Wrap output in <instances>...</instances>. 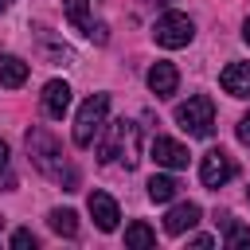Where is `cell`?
<instances>
[{"label":"cell","mask_w":250,"mask_h":250,"mask_svg":"<svg viewBox=\"0 0 250 250\" xmlns=\"http://www.w3.org/2000/svg\"><path fill=\"white\" fill-rule=\"evenodd\" d=\"M176 86H180V70H176L172 62H152V66H148V90H152L156 98H172Z\"/></svg>","instance_id":"cell-9"},{"label":"cell","mask_w":250,"mask_h":250,"mask_svg":"<svg viewBox=\"0 0 250 250\" xmlns=\"http://www.w3.org/2000/svg\"><path fill=\"white\" fill-rule=\"evenodd\" d=\"M43 109H47V117H62L70 109V86L62 78H51L43 86Z\"/></svg>","instance_id":"cell-11"},{"label":"cell","mask_w":250,"mask_h":250,"mask_svg":"<svg viewBox=\"0 0 250 250\" xmlns=\"http://www.w3.org/2000/svg\"><path fill=\"white\" fill-rule=\"evenodd\" d=\"M176 125L188 137H211L215 133V102L207 94H195V98L180 102L176 105Z\"/></svg>","instance_id":"cell-3"},{"label":"cell","mask_w":250,"mask_h":250,"mask_svg":"<svg viewBox=\"0 0 250 250\" xmlns=\"http://www.w3.org/2000/svg\"><path fill=\"white\" fill-rule=\"evenodd\" d=\"M86 207H90V215H94L98 230H105V234H109V230H117V219H121V211H117L113 195H105V191H90Z\"/></svg>","instance_id":"cell-7"},{"label":"cell","mask_w":250,"mask_h":250,"mask_svg":"<svg viewBox=\"0 0 250 250\" xmlns=\"http://www.w3.org/2000/svg\"><path fill=\"white\" fill-rule=\"evenodd\" d=\"M8 156H12V152H8V145H4V141H0V172H4V168H8Z\"/></svg>","instance_id":"cell-23"},{"label":"cell","mask_w":250,"mask_h":250,"mask_svg":"<svg viewBox=\"0 0 250 250\" xmlns=\"http://www.w3.org/2000/svg\"><path fill=\"white\" fill-rule=\"evenodd\" d=\"M234 172H238V164H234V156H230L227 148H211V152H203V160H199V180H203V188H211V191H219L227 180H234Z\"/></svg>","instance_id":"cell-6"},{"label":"cell","mask_w":250,"mask_h":250,"mask_svg":"<svg viewBox=\"0 0 250 250\" xmlns=\"http://www.w3.org/2000/svg\"><path fill=\"white\" fill-rule=\"evenodd\" d=\"M86 35H90L94 43H109V27H105V23H90V27H86Z\"/></svg>","instance_id":"cell-20"},{"label":"cell","mask_w":250,"mask_h":250,"mask_svg":"<svg viewBox=\"0 0 250 250\" xmlns=\"http://www.w3.org/2000/svg\"><path fill=\"white\" fill-rule=\"evenodd\" d=\"M223 230H227V250H250V227H242V223L227 219V223H223Z\"/></svg>","instance_id":"cell-18"},{"label":"cell","mask_w":250,"mask_h":250,"mask_svg":"<svg viewBox=\"0 0 250 250\" xmlns=\"http://www.w3.org/2000/svg\"><path fill=\"white\" fill-rule=\"evenodd\" d=\"M219 86L230 98H250V62H227L219 74Z\"/></svg>","instance_id":"cell-8"},{"label":"cell","mask_w":250,"mask_h":250,"mask_svg":"<svg viewBox=\"0 0 250 250\" xmlns=\"http://www.w3.org/2000/svg\"><path fill=\"white\" fill-rule=\"evenodd\" d=\"M176 188H180V184H176L172 176H152V180H148V199H152V203H172V199H176Z\"/></svg>","instance_id":"cell-17"},{"label":"cell","mask_w":250,"mask_h":250,"mask_svg":"<svg viewBox=\"0 0 250 250\" xmlns=\"http://www.w3.org/2000/svg\"><path fill=\"white\" fill-rule=\"evenodd\" d=\"M35 246H39V238L31 230H16L12 234V250H35Z\"/></svg>","instance_id":"cell-19"},{"label":"cell","mask_w":250,"mask_h":250,"mask_svg":"<svg viewBox=\"0 0 250 250\" xmlns=\"http://www.w3.org/2000/svg\"><path fill=\"white\" fill-rule=\"evenodd\" d=\"M62 16H66V23L74 31L86 35V27H90V0H62Z\"/></svg>","instance_id":"cell-16"},{"label":"cell","mask_w":250,"mask_h":250,"mask_svg":"<svg viewBox=\"0 0 250 250\" xmlns=\"http://www.w3.org/2000/svg\"><path fill=\"white\" fill-rule=\"evenodd\" d=\"M152 8H168V4H176V0H148Z\"/></svg>","instance_id":"cell-24"},{"label":"cell","mask_w":250,"mask_h":250,"mask_svg":"<svg viewBox=\"0 0 250 250\" xmlns=\"http://www.w3.org/2000/svg\"><path fill=\"white\" fill-rule=\"evenodd\" d=\"M125 246H129V250H148V246H156V230L137 219V223L125 227Z\"/></svg>","instance_id":"cell-14"},{"label":"cell","mask_w":250,"mask_h":250,"mask_svg":"<svg viewBox=\"0 0 250 250\" xmlns=\"http://www.w3.org/2000/svg\"><path fill=\"white\" fill-rule=\"evenodd\" d=\"M8 4H12V0H0V12H4V8H8Z\"/></svg>","instance_id":"cell-26"},{"label":"cell","mask_w":250,"mask_h":250,"mask_svg":"<svg viewBox=\"0 0 250 250\" xmlns=\"http://www.w3.org/2000/svg\"><path fill=\"white\" fill-rule=\"evenodd\" d=\"M238 141H242V145H250V113L238 121Z\"/></svg>","instance_id":"cell-21"},{"label":"cell","mask_w":250,"mask_h":250,"mask_svg":"<svg viewBox=\"0 0 250 250\" xmlns=\"http://www.w3.org/2000/svg\"><path fill=\"white\" fill-rule=\"evenodd\" d=\"M27 152H31V164H35L43 176H51V180H59V184H62V191H74V188H78V172L66 164L62 145H59L43 125L27 129Z\"/></svg>","instance_id":"cell-1"},{"label":"cell","mask_w":250,"mask_h":250,"mask_svg":"<svg viewBox=\"0 0 250 250\" xmlns=\"http://www.w3.org/2000/svg\"><path fill=\"white\" fill-rule=\"evenodd\" d=\"M246 199H250V188H246Z\"/></svg>","instance_id":"cell-27"},{"label":"cell","mask_w":250,"mask_h":250,"mask_svg":"<svg viewBox=\"0 0 250 250\" xmlns=\"http://www.w3.org/2000/svg\"><path fill=\"white\" fill-rule=\"evenodd\" d=\"M152 160L160 168H188V148L172 137H156L152 141Z\"/></svg>","instance_id":"cell-10"},{"label":"cell","mask_w":250,"mask_h":250,"mask_svg":"<svg viewBox=\"0 0 250 250\" xmlns=\"http://www.w3.org/2000/svg\"><path fill=\"white\" fill-rule=\"evenodd\" d=\"M199 215H203V211H199L195 203H176V207L164 215V230H168V234H184V230H191V227L199 223Z\"/></svg>","instance_id":"cell-12"},{"label":"cell","mask_w":250,"mask_h":250,"mask_svg":"<svg viewBox=\"0 0 250 250\" xmlns=\"http://www.w3.org/2000/svg\"><path fill=\"white\" fill-rule=\"evenodd\" d=\"M191 246H199V250H207V246H215V238H211V234H195V238H191Z\"/></svg>","instance_id":"cell-22"},{"label":"cell","mask_w":250,"mask_h":250,"mask_svg":"<svg viewBox=\"0 0 250 250\" xmlns=\"http://www.w3.org/2000/svg\"><path fill=\"white\" fill-rule=\"evenodd\" d=\"M98 160H102V164L121 160L125 168H137V160H141V125L117 117V121L109 125V137L98 145Z\"/></svg>","instance_id":"cell-2"},{"label":"cell","mask_w":250,"mask_h":250,"mask_svg":"<svg viewBox=\"0 0 250 250\" xmlns=\"http://www.w3.org/2000/svg\"><path fill=\"white\" fill-rule=\"evenodd\" d=\"M105 113H109V94H90L74 117V145L78 148H90L105 125Z\"/></svg>","instance_id":"cell-4"},{"label":"cell","mask_w":250,"mask_h":250,"mask_svg":"<svg viewBox=\"0 0 250 250\" xmlns=\"http://www.w3.org/2000/svg\"><path fill=\"white\" fill-rule=\"evenodd\" d=\"M191 35H195V23H191L184 12H164V16L156 20V27H152V39H156L160 47H168V51L188 47Z\"/></svg>","instance_id":"cell-5"},{"label":"cell","mask_w":250,"mask_h":250,"mask_svg":"<svg viewBox=\"0 0 250 250\" xmlns=\"http://www.w3.org/2000/svg\"><path fill=\"white\" fill-rule=\"evenodd\" d=\"M242 35H246V43H250V16H246V23H242Z\"/></svg>","instance_id":"cell-25"},{"label":"cell","mask_w":250,"mask_h":250,"mask_svg":"<svg viewBox=\"0 0 250 250\" xmlns=\"http://www.w3.org/2000/svg\"><path fill=\"white\" fill-rule=\"evenodd\" d=\"M0 82H4L8 90H20V86L27 82V62L16 59V55H4V59H0Z\"/></svg>","instance_id":"cell-13"},{"label":"cell","mask_w":250,"mask_h":250,"mask_svg":"<svg viewBox=\"0 0 250 250\" xmlns=\"http://www.w3.org/2000/svg\"><path fill=\"white\" fill-rule=\"evenodd\" d=\"M47 223H51V230L62 234V238H74V234H78V215H74L70 207H55V211L47 215Z\"/></svg>","instance_id":"cell-15"}]
</instances>
